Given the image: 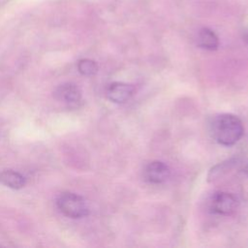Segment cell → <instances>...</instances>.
I'll return each instance as SVG.
<instances>
[{"label":"cell","mask_w":248,"mask_h":248,"mask_svg":"<svg viewBox=\"0 0 248 248\" xmlns=\"http://www.w3.org/2000/svg\"><path fill=\"white\" fill-rule=\"evenodd\" d=\"M242 170H243V171H244V172H246V173L248 174V161H247L246 163H244Z\"/></svg>","instance_id":"30bf717a"},{"label":"cell","mask_w":248,"mask_h":248,"mask_svg":"<svg viewBox=\"0 0 248 248\" xmlns=\"http://www.w3.org/2000/svg\"><path fill=\"white\" fill-rule=\"evenodd\" d=\"M55 98L68 106H78L81 102V91L75 83L66 82L56 87L54 91Z\"/></svg>","instance_id":"277c9868"},{"label":"cell","mask_w":248,"mask_h":248,"mask_svg":"<svg viewBox=\"0 0 248 248\" xmlns=\"http://www.w3.org/2000/svg\"><path fill=\"white\" fill-rule=\"evenodd\" d=\"M0 183L12 189H20L25 185V178L17 171L5 170L0 171Z\"/></svg>","instance_id":"52a82bcc"},{"label":"cell","mask_w":248,"mask_h":248,"mask_svg":"<svg viewBox=\"0 0 248 248\" xmlns=\"http://www.w3.org/2000/svg\"><path fill=\"white\" fill-rule=\"evenodd\" d=\"M215 140L225 146L235 144L243 136L244 128L241 120L232 113L217 115L211 125Z\"/></svg>","instance_id":"6da1fadb"},{"label":"cell","mask_w":248,"mask_h":248,"mask_svg":"<svg viewBox=\"0 0 248 248\" xmlns=\"http://www.w3.org/2000/svg\"><path fill=\"white\" fill-rule=\"evenodd\" d=\"M210 209L212 212L224 216L232 215L238 208V200L229 192H216L210 199Z\"/></svg>","instance_id":"3957f363"},{"label":"cell","mask_w":248,"mask_h":248,"mask_svg":"<svg viewBox=\"0 0 248 248\" xmlns=\"http://www.w3.org/2000/svg\"><path fill=\"white\" fill-rule=\"evenodd\" d=\"M78 69L84 76H93L98 71V65L91 59H81L78 63Z\"/></svg>","instance_id":"9c48e42d"},{"label":"cell","mask_w":248,"mask_h":248,"mask_svg":"<svg viewBox=\"0 0 248 248\" xmlns=\"http://www.w3.org/2000/svg\"><path fill=\"white\" fill-rule=\"evenodd\" d=\"M169 167L160 161H153L149 163L144 169V178L149 183L160 184L165 182L170 176Z\"/></svg>","instance_id":"8992f818"},{"label":"cell","mask_w":248,"mask_h":248,"mask_svg":"<svg viewBox=\"0 0 248 248\" xmlns=\"http://www.w3.org/2000/svg\"><path fill=\"white\" fill-rule=\"evenodd\" d=\"M243 39H244V41L248 44V29L244 32V35H243Z\"/></svg>","instance_id":"8fae6325"},{"label":"cell","mask_w":248,"mask_h":248,"mask_svg":"<svg viewBox=\"0 0 248 248\" xmlns=\"http://www.w3.org/2000/svg\"><path fill=\"white\" fill-rule=\"evenodd\" d=\"M135 93V87L125 82H112L107 88V97L113 103L124 104L129 101Z\"/></svg>","instance_id":"5b68a950"},{"label":"cell","mask_w":248,"mask_h":248,"mask_svg":"<svg viewBox=\"0 0 248 248\" xmlns=\"http://www.w3.org/2000/svg\"><path fill=\"white\" fill-rule=\"evenodd\" d=\"M56 204L59 210L70 218H81L88 214L89 208L85 200L75 193H62L56 200Z\"/></svg>","instance_id":"7a4b0ae2"},{"label":"cell","mask_w":248,"mask_h":248,"mask_svg":"<svg viewBox=\"0 0 248 248\" xmlns=\"http://www.w3.org/2000/svg\"><path fill=\"white\" fill-rule=\"evenodd\" d=\"M198 44L207 50H215L219 46L217 35L209 28H202L198 35Z\"/></svg>","instance_id":"ba28073f"}]
</instances>
